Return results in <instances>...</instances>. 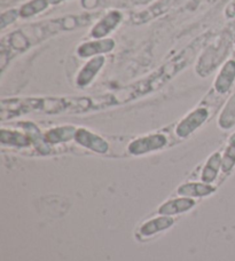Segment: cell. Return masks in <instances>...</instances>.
I'll use <instances>...</instances> for the list:
<instances>
[{
  "mask_svg": "<svg viewBox=\"0 0 235 261\" xmlns=\"http://www.w3.org/2000/svg\"><path fill=\"white\" fill-rule=\"evenodd\" d=\"M3 144H9L15 147H28L31 142L29 135L14 132V130L2 129V137H0Z\"/></svg>",
  "mask_w": 235,
  "mask_h": 261,
  "instance_id": "8fae6325",
  "label": "cell"
},
{
  "mask_svg": "<svg viewBox=\"0 0 235 261\" xmlns=\"http://www.w3.org/2000/svg\"><path fill=\"white\" fill-rule=\"evenodd\" d=\"M209 113L205 108H197L191 114H188L186 117L178 124L176 128V133L178 137L186 138L192 134L196 128H199L208 118Z\"/></svg>",
  "mask_w": 235,
  "mask_h": 261,
  "instance_id": "8992f818",
  "label": "cell"
},
{
  "mask_svg": "<svg viewBox=\"0 0 235 261\" xmlns=\"http://www.w3.org/2000/svg\"><path fill=\"white\" fill-rule=\"evenodd\" d=\"M115 46L116 43L112 38L94 39L79 45L76 49V53L82 59L94 58L111 52L115 48Z\"/></svg>",
  "mask_w": 235,
  "mask_h": 261,
  "instance_id": "277c9868",
  "label": "cell"
},
{
  "mask_svg": "<svg viewBox=\"0 0 235 261\" xmlns=\"http://www.w3.org/2000/svg\"><path fill=\"white\" fill-rule=\"evenodd\" d=\"M235 165V144L229 143L228 148L225 151L222 158V167L224 172L232 170V167Z\"/></svg>",
  "mask_w": 235,
  "mask_h": 261,
  "instance_id": "ac0fdd59",
  "label": "cell"
},
{
  "mask_svg": "<svg viewBox=\"0 0 235 261\" xmlns=\"http://www.w3.org/2000/svg\"><path fill=\"white\" fill-rule=\"evenodd\" d=\"M98 4V0H82V5L86 8H93L96 7Z\"/></svg>",
  "mask_w": 235,
  "mask_h": 261,
  "instance_id": "ffe728a7",
  "label": "cell"
},
{
  "mask_svg": "<svg viewBox=\"0 0 235 261\" xmlns=\"http://www.w3.org/2000/svg\"><path fill=\"white\" fill-rule=\"evenodd\" d=\"M228 46L229 41L225 38L219 40V43L217 44L215 43L214 45H211L202 55L199 63L196 65L197 74H200L201 77L209 76L211 71H214L227 55Z\"/></svg>",
  "mask_w": 235,
  "mask_h": 261,
  "instance_id": "7a4b0ae2",
  "label": "cell"
},
{
  "mask_svg": "<svg viewBox=\"0 0 235 261\" xmlns=\"http://www.w3.org/2000/svg\"><path fill=\"white\" fill-rule=\"evenodd\" d=\"M123 21V14L120 11H110L102 16L90 31L92 39H103L111 34Z\"/></svg>",
  "mask_w": 235,
  "mask_h": 261,
  "instance_id": "3957f363",
  "label": "cell"
},
{
  "mask_svg": "<svg viewBox=\"0 0 235 261\" xmlns=\"http://www.w3.org/2000/svg\"><path fill=\"white\" fill-rule=\"evenodd\" d=\"M49 0H30V2L22 5L20 11V17L28 18L35 16L37 14L44 12L49 7Z\"/></svg>",
  "mask_w": 235,
  "mask_h": 261,
  "instance_id": "4fadbf2b",
  "label": "cell"
},
{
  "mask_svg": "<svg viewBox=\"0 0 235 261\" xmlns=\"http://www.w3.org/2000/svg\"><path fill=\"white\" fill-rule=\"evenodd\" d=\"M17 17H20V11L18 9H9V11L4 12L0 16V28L5 29L7 25L15 22Z\"/></svg>",
  "mask_w": 235,
  "mask_h": 261,
  "instance_id": "d6986e66",
  "label": "cell"
},
{
  "mask_svg": "<svg viewBox=\"0 0 235 261\" xmlns=\"http://www.w3.org/2000/svg\"><path fill=\"white\" fill-rule=\"evenodd\" d=\"M206 35L200 36L196 38L193 43L185 47L181 52L178 53L176 57H173L171 60H169L167 63L161 65L156 71H154L152 74H149L147 78L144 81H140L134 85H131L126 88H123L120 92L122 97H124L125 101L129 99H133L140 95L147 94L149 92L156 91L161 88L163 85L171 81V79L176 76V74L180 71V70L185 69L193 59L195 58L196 53L199 52L200 48L204 45L206 41Z\"/></svg>",
  "mask_w": 235,
  "mask_h": 261,
  "instance_id": "6da1fadb",
  "label": "cell"
},
{
  "mask_svg": "<svg viewBox=\"0 0 235 261\" xmlns=\"http://www.w3.org/2000/svg\"><path fill=\"white\" fill-rule=\"evenodd\" d=\"M62 2H64V0H49L50 5H59V4H61Z\"/></svg>",
  "mask_w": 235,
  "mask_h": 261,
  "instance_id": "44dd1931",
  "label": "cell"
},
{
  "mask_svg": "<svg viewBox=\"0 0 235 261\" xmlns=\"http://www.w3.org/2000/svg\"><path fill=\"white\" fill-rule=\"evenodd\" d=\"M75 141L81 144V146L98 153H106L109 150V144L107 143L105 139H102L101 137H99V135L85 128L77 129L76 135H75Z\"/></svg>",
  "mask_w": 235,
  "mask_h": 261,
  "instance_id": "52a82bcc",
  "label": "cell"
},
{
  "mask_svg": "<svg viewBox=\"0 0 235 261\" xmlns=\"http://www.w3.org/2000/svg\"><path fill=\"white\" fill-rule=\"evenodd\" d=\"M172 222H173V220L170 218L155 219V220L146 223V225L141 228V232H143V234L146 236L153 235L156 231H159V230L164 229V228H168L169 226H171Z\"/></svg>",
  "mask_w": 235,
  "mask_h": 261,
  "instance_id": "2e32d148",
  "label": "cell"
},
{
  "mask_svg": "<svg viewBox=\"0 0 235 261\" xmlns=\"http://www.w3.org/2000/svg\"><path fill=\"white\" fill-rule=\"evenodd\" d=\"M214 189H211L209 186H204L201 184H190V185H185L182 187L179 188L180 195H185V196H204L208 195Z\"/></svg>",
  "mask_w": 235,
  "mask_h": 261,
  "instance_id": "e0dca14e",
  "label": "cell"
},
{
  "mask_svg": "<svg viewBox=\"0 0 235 261\" xmlns=\"http://www.w3.org/2000/svg\"><path fill=\"white\" fill-rule=\"evenodd\" d=\"M106 63V58L103 55H99V57L91 58L85 63V65L79 70V72L76 77V84L79 87H86L90 85L92 81L96 78L99 71L103 68Z\"/></svg>",
  "mask_w": 235,
  "mask_h": 261,
  "instance_id": "ba28073f",
  "label": "cell"
},
{
  "mask_svg": "<svg viewBox=\"0 0 235 261\" xmlns=\"http://www.w3.org/2000/svg\"><path fill=\"white\" fill-rule=\"evenodd\" d=\"M235 81V60H228L223 64L215 79V90L220 94L227 93Z\"/></svg>",
  "mask_w": 235,
  "mask_h": 261,
  "instance_id": "9c48e42d",
  "label": "cell"
},
{
  "mask_svg": "<svg viewBox=\"0 0 235 261\" xmlns=\"http://www.w3.org/2000/svg\"><path fill=\"white\" fill-rule=\"evenodd\" d=\"M167 144V138L162 134H150L147 137L139 138L130 143L129 151L132 155H144L146 152L163 148Z\"/></svg>",
  "mask_w": 235,
  "mask_h": 261,
  "instance_id": "5b68a950",
  "label": "cell"
},
{
  "mask_svg": "<svg viewBox=\"0 0 235 261\" xmlns=\"http://www.w3.org/2000/svg\"><path fill=\"white\" fill-rule=\"evenodd\" d=\"M77 129L74 126H60L52 128L45 134V141L49 143H60L67 142L69 140L75 139Z\"/></svg>",
  "mask_w": 235,
  "mask_h": 261,
  "instance_id": "30bf717a",
  "label": "cell"
},
{
  "mask_svg": "<svg viewBox=\"0 0 235 261\" xmlns=\"http://www.w3.org/2000/svg\"><path fill=\"white\" fill-rule=\"evenodd\" d=\"M193 205H194V202H193L192 199H188V198L171 200V202L164 204L163 206L159 208V213H162V214L179 213L182 211H186V210H188V208H191Z\"/></svg>",
  "mask_w": 235,
  "mask_h": 261,
  "instance_id": "9a60e30c",
  "label": "cell"
},
{
  "mask_svg": "<svg viewBox=\"0 0 235 261\" xmlns=\"http://www.w3.org/2000/svg\"><path fill=\"white\" fill-rule=\"evenodd\" d=\"M235 123V94L231 96L226 106L224 107L223 113L219 117V125L222 128H231Z\"/></svg>",
  "mask_w": 235,
  "mask_h": 261,
  "instance_id": "5bb4252c",
  "label": "cell"
},
{
  "mask_svg": "<svg viewBox=\"0 0 235 261\" xmlns=\"http://www.w3.org/2000/svg\"><path fill=\"white\" fill-rule=\"evenodd\" d=\"M222 158L223 157L219 152H216L206 162L203 173H202V179L205 182H211L217 176L220 166H222Z\"/></svg>",
  "mask_w": 235,
  "mask_h": 261,
  "instance_id": "7c38bea8",
  "label": "cell"
},
{
  "mask_svg": "<svg viewBox=\"0 0 235 261\" xmlns=\"http://www.w3.org/2000/svg\"><path fill=\"white\" fill-rule=\"evenodd\" d=\"M229 143H232V144H235V133L232 135V138L229 139Z\"/></svg>",
  "mask_w": 235,
  "mask_h": 261,
  "instance_id": "7402d4cb",
  "label": "cell"
}]
</instances>
